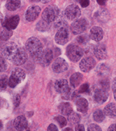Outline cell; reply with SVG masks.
Listing matches in <instances>:
<instances>
[{
  "label": "cell",
  "instance_id": "cell-1",
  "mask_svg": "<svg viewBox=\"0 0 116 131\" xmlns=\"http://www.w3.org/2000/svg\"><path fill=\"white\" fill-rule=\"evenodd\" d=\"M25 48L34 60L40 61L43 56V49L42 43L38 38L36 37L29 38L26 42Z\"/></svg>",
  "mask_w": 116,
  "mask_h": 131
},
{
  "label": "cell",
  "instance_id": "cell-2",
  "mask_svg": "<svg viewBox=\"0 0 116 131\" xmlns=\"http://www.w3.org/2000/svg\"><path fill=\"white\" fill-rule=\"evenodd\" d=\"M109 82L106 80H102L94 87L93 91V98L96 103L102 104L105 103L109 98Z\"/></svg>",
  "mask_w": 116,
  "mask_h": 131
},
{
  "label": "cell",
  "instance_id": "cell-3",
  "mask_svg": "<svg viewBox=\"0 0 116 131\" xmlns=\"http://www.w3.org/2000/svg\"><path fill=\"white\" fill-rule=\"evenodd\" d=\"M55 89L64 100H69L71 97V90L69 86L68 81L64 79L58 80L55 83Z\"/></svg>",
  "mask_w": 116,
  "mask_h": 131
},
{
  "label": "cell",
  "instance_id": "cell-4",
  "mask_svg": "<svg viewBox=\"0 0 116 131\" xmlns=\"http://www.w3.org/2000/svg\"><path fill=\"white\" fill-rule=\"evenodd\" d=\"M26 74L22 68H15L11 73L10 78H8V85L11 88H15L16 86L21 83L25 79Z\"/></svg>",
  "mask_w": 116,
  "mask_h": 131
},
{
  "label": "cell",
  "instance_id": "cell-5",
  "mask_svg": "<svg viewBox=\"0 0 116 131\" xmlns=\"http://www.w3.org/2000/svg\"><path fill=\"white\" fill-rule=\"evenodd\" d=\"M60 14V10L57 6H48L44 9L42 13V19L48 23H53L58 18Z\"/></svg>",
  "mask_w": 116,
  "mask_h": 131
},
{
  "label": "cell",
  "instance_id": "cell-6",
  "mask_svg": "<svg viewBox=\"0 0 116 131\" xmlns=\"http://www.w3.org/2000/svg\"><path fill=\"white\" fill-rule=\"evenodd\" d=\"M83 50L78 46L71 44L66 48V55L73 62H77L83 55Z\"/></svg>",
  "mask_w": 116,
  "mask_h": 131
},
{
  "label": "cell",
  "instance_id": "cell-7",
  "mask_svg": "<svg viewBox=\"0 0 116 131\" xmlns=\"http://www.w3.org/2000/svg\"><path fill=\"white\" fill-rule=\"evenodd\" d=\"M88 21L85 18H80L75 20L71 25V31L73 34L78 35L83 33L88 27Z\"/></svg>",
  "mask_w": 116,
  "mask_h": 131
},
{
  "label": "cell",
  "instance_id": "cell-8",
  "mask_svg": "<svg viewBox=\"0 0 116 131\" xmlns=\"http://www.w3.org/2000/svg\"><path fill=\"white\" fill-rule=\"evenodd\" d=\"M18 47L17 44L13 42H9L6 44L2 48V54L8 60L12 61L18 52Z\"/></svg>",
  "mask_w": 116,
  "mask_h": 131
},
{
  "label": "cell",
  "instance_id": "cell-9",
  "mask_svg": "<svg viewBox=\"0 0 116 131\" xmlns=\"http://www.w3.org/2000/svg\"><path fill=\"white\" fill-rule=\"evenodd\" d=\"M69 39V31L67 27H62L59 29L55 36L56 43L63 46L68 42Z\"/></svg>",
  "mask_w": 116,
  "mask_h": 131
},
{
  "label": "cell",
  "instance_id": "cell-10",
  "mask_svg": "<svg viewBox=\"0 0 116 131\" xmlns=\"http://www.w3.org/2000/svg\"><path fill=\"white\" fill-rule=\"evenodd\" d=\"M65 15L69 20H76L81 16V11L80 8L76 4H71L65 9Z\"/></svg>",
  "mask_w": 116,
  "mask_h": 131
},
{
  "label": "cell",
  "instance_id": "cell-11",
  "mask_svg": "<svg viewBox=\"0 0 116 131\" xmlns=\"http://www.w3.org/2000/svg\"><path fill=\"white\" fill-rule=\"evenodd\" d=\"M27 59V53L26 50L23 47H19L18 52L11 62L16 66H21L25 63Z\"/></svg>",
  "mask_w": 116,
  "mask_h": 131
},
{
  "label": "cell",
  "instance_id": "cell-12",
  "mask_svg": "<svg viewBox=\"0 0 116 131\" xmlns=\"http://www.w3.org/2000/svg\"><path fill=\"white\" fill-rule=\"evenodd\" d=\"M52 69L56 73H63L68 69V63L65 59L58 57L53 63Z\"/></svg>",
  "mask_w": 116,
  "mask_h": 131
},
{
  "label": "cell",
  "instance_id": "cell-13",
  "mask_svg": "<svg viewBox=\"0 0 116 131\" xmlns=\"http://www.w3.org/2000/svg\"><path fill=\"white\" fill-rule=\"evenodd\" d=\"M96 61L92 57H88L81 60L79 67L81 71L84 73H88L95 66Z\"/></svg>",
  "mask_w": 116,
  "mask_h": 131
},
{
  "label": "cell",
  "instance_id": "cell-14",
  "mask_svg": "<svg viewBox=\"0 0 116 131\" xmlns=\"http://www.w3.org/2000/svg\"><path fill=\"white\" fill-rule=\"evenodd\" d=\"M41 13V8L38 6L33 5L28 8L26 10L25 18L29 22H32L38 18Z\"/></svg>",
  "mask_w": 116,
  "mask_h": 131
},
{
  "label": "cell",
  "instance_id": "cell-15",
  "mask_svg": "<svg viewBox=\"0 0 116 131\" xmlns=\"http://www.w3.org/2000/svg\"><path fill=\"white\" fill-rule=\"evenodd\" d=\"M13 126L17 131H27L28 127L27 120L25 116L20 115L15 118L13 121Z\"/></svg>",
  "mask_w": 116,
  "mask_h": 131
},
{
  "label": "cell",
  "instance_id": "cell-16",
  "mask_svg": "<svg viewBox=\"0 0 116 131\" xmlns=\"http://www.w3.org/2000/svg\"><path fill=\"white\" fill-rule=\"evenodd\" d=\"M93 53L95 57L97 58L99 60H103L106 59L107 57V48L104 44L100 43L96 45L93 50Z\"/></svg>",
  "mask_w": 116,
  "mask_h": 131
},
{
  "label": "cell",
  "instance_id": "cell-17",
  "mask_svg": "<svg viewBox=\"0 0 116 131\" xmlns=\"http://www.w3.org/2000/svg\"><path fill=\"white\" fill-rule=\"evenodd\" d=\"M20 22L19 15H16L8 18L3 23V27H5L9 30H13L17 27Z\"/></svg>",
  "mask_w": 116,
  "mask_h": 131
},
{
  "label": "cell",
  "instance_id": "cell-18",
  "mask_svg": "<svg viewBox=\"0 0 116 131\" xmlns=\"http://www.w3.org/2000/svg\"><path fill=\"white\" fill-rule=\"evenodd\" d=\"M90 37L92 40L96 42H99L103 37V29L99 27H94L91 29L90 32Z\"/></svg>",
  "mask_w": 116,
  "mask_h": 131
},
{
  "label": "cell",
  "instance_id": "cell-19",
  "mask_svg": "<svg viewBox=\"0 0 116 131\" xmlns=\"http://www.w3.org/2000/svg\"><path fill=\"white\" fill-rule=\"evenodd\" d=\"M76 109L81 113H86L88 110V101L84 98H78L76 101Z\"/></svg>",
  "mask_w": 116,
  "mask_h": 131
},
{
  "label": "cell",
  "instance_id": "cell-20",
  "mask_svg": "<svg viewBox=\"0 0 116 131\" xmlns=\"http://www.w3.org/2000/svg\"><path fill=\"white\" fill-rule=\"evenodd\" d=\"M53 58V52L51 49H46L43 51V54L41 59L40 61V63L44 66H47L52 62Z\"/></svg>",
  "mask_w": 116,
  "mask_h": 131
},
{
  "label": "cell",
  "instance_id": "cell-21",
  "mask_svg": "<svg viewBox=\"0 0 116 131\" xmlns=\"http://www.w3.org/2000/svg\"><path fill=\"white\" fill-rule=\"evenodd\" d=\"M103 113L109 118H114L116 117V105L113 103L108 104L103 109Z\"/></svg>",
  "mask_w": 116,
  "mask_h": 131
},
{
  "label": "cell",
  "instance_id": "cell-22",
  "mask_svg": "<svg viewBox=\"0 0 116 131\" xmlns=\"http://www.w3.org/2000/svg\"><path fill=\"white\" fill-rule=\"evenodd\" d=\"M58 110L62 114L69 116L73 112V107L69 103H61L58 106Z\"/></svg>",
  "mask_w": 116,
  "mask_h": 131
},
{
  "label": "cell",
  "instance_id": "cell-23",
  "mask_svg": "<svg viewBox=\"0 0 116 131\" xmlns=\"http://www.w3.org/2000/svg\"><path fill=\"white\" fill-rule=\"evenodd\" d=\"M83 80V76L81 73H75L70 78V84L73 87L76 88L81 84Z\"/></svg>",
  "mask_w": 116,
  "mask_h": 131
},
{
  "label": "cell",
  "instance_id": "cell-24",
  "mask_svg": "<svg viewBox=\"0 0 116 131\" xmlns=\"http://www.w3.org/2000/svg\"><path fill=\"white\" fill-rule=\"evenodd\" d=\"M21 2L20 1L18 0H11V1H8L6 4V8L8 10L11 11H14L18 9L20 6Z\"/></svg>",
  "mask_w": 116,
  "mask_h": 131
},
{
  "label": "cell",
  "instance_id": "cell-25",
  "mask_svg": "<svg viewBox=\"0 0 116 131\" xmlns=\"http://www.w3.org/2000/svg\"><path fill=\"white\" fill-rule=\"evenodd\" d=\"M13 35L12 30H9L5 27H2L0 29V39L2 40H8Z\"/></svg>",
  "mask_w": 116,
  "mask_h": 131
},
{
  "label": "cell",
  "instance_id": "cell-26",
  "mask_svg": "<svg viewBox=\"0 0 116 131\" xmlns=\"http://www.w3.org/2000/svg\"><path fill=\"white\" fill-rule=\"evenodd\" d=\"M93 118L97 123H101L105 119V114L101 110H96L94 112Z\"/></svg>",
  "mask_w": 116,
  "mask_h": 131
},
{
  "label": "cell",
  "instance_id": "cell-27",
  "mask_svg": "<svg viewBox=\"0 0 116 131\" xmlns=\"http://www.w3.org/2000/svg\"><path fill=\"white\" fill-rule=\"evenodd\" d=\"M36 29L38 31H47L50 28V25L49 23H46L44 20H40L37 25H36Z\"/></svg>",
  "mask_w": 116,
  "mask_h": 131
},
{
  "label": "cell",
  "instance_id": "cell-28",
  "mask_svg": "<svg viewBox=\"0 0 116 131\" xmlns=\"http://www.w3.org/2000/svg\"><path fill=\"white\" fill-rule=\"evenodd\" d=\"M109 69L108 66H106L104 63H101V65L98 66V68L96 69V72L100 76L106 75L109 73Z\"/></svg>",
  "mask_w": 116,
  "mask_h": 131
},
{
  "label": "cell",
  "instance_id": "cell-29",
  "mask_svg": "<svg viewBox=\"0 0 116 131\" xmlns=\"http://www.w3.org/2000/svg\"><path fill=\"white\" fill-rule=\"evenodd\" d=\"M81 116L77 113H71L69 116V121L71 124H78L81 121Z\"/></svg>",
  "mask_w": 116,
  "mask_h": 131
},
{
  "label": "cell",
  "instance_id": "cell-30",
  "mask_svg": "<svg viewBox=\"0 0 116 131\" xmlns=\"http://www.w3.org/2000/svg\"><path fill=\"white\" fill-rule=\"evenodd\" d=\"M8 79L6 75H0V90H4L8 85Z\"/></svg>",
  "mask_w": 116,
  "mask_h": 131
},
{
  "label": "cell",
  "instance_id": "cell-31",
  "mask_svg": "<svg viewBox=\"0 0 116 131\" xmlns=\"http://www.w3.org/2000/svg\"><path fill=\"white\" fill-rule=\"evenodd\" d=\"M55 120L59 124V125H60L61 128H63L65 126H66L67 121H66V119L63 116H61V115L56 116L55 117Z\"/></svg>",
  "mask_w": 116,
  "mask_h": 131
},
{
  "label": "cell",
  "instance_id": "cell-32",
  "mask_svg": "<svg viewBox=\"0 0 116 131\" xmlns=\"http://www.w3.org/2000/svg\"><path fill=\"white\" fill-rule=\"evenodd\" d=\"M89 37L88 36L87 34H83V35H81L77 37L76 40L79 44L81 45H85L89 41Z\"/></svg>",
  "mask_w": 116,
  "mask_h": 131
},
{
  "label": "cell",
  "instance_id": "cell-33",
  "mask_svg": "<svg viewBox=\"0 0 116 131\" xmlns=\"http://www.w3.org/2000/svg\"><path fill=\"white\" fill-rule=\"evenodd\" d=\"M7 68V63L5 59L0 57V73L5 71Z\"/></svg>",
  "mask_w": 116,
  "mask_h": 131
},
{
  "label": "cell",
  "instance_id": "cell-34",
  "mask_svg": "<svg viewBox=\"0 0 116 131\" xmlns=\"http://www.w3.org/2000/svg\"><path fill=\"white\" fill-rule=\"evenodd\" d=\"M55 27L58 28V29L62 27H67V23L66 22L65 20L60 19V20H57L55 24Z\"/></svg>",
  "mask_w": 116,
  "mask_h": 131
},
{
  "label": "cell",
  "instance_id": "cell-35",
  "mask_svg": "<svg viewBox=\"0 0 116 131\" xmlns=\"http://www.w3.org/2000/svg\"><path fill=\"white\" fill-rule=\"evenodd\" d=\"M88 131H102L101 128L96 124H90L88 127Z\"/></svg>",
  "mask_w": 116,
  "mask_h": 131
},
{
  "label": "cell",
  "instance_id": "cell-36",
  "mask_svg": "<svg viewBox=\"0 0 116 131\" xmlns=\"http://www.w3.org/2000/svg\"><path fill=\"white\" fill-rule=\"evenodd\" d=\"M89 89H90V85H89V84L85 83L81 86V87L79 89V93H86V92L89 91Z\"/></svg>",
  "mask_w": 116,
  "mask_h": 131
},
{
  "label": "cell",
  "instance_id": "cell-37",
  "mask_svg": "<svg viewBox=\"0 0 116 131\" xmlns=\"http://www.w3.org/2000/svg\"><path fill=\"white\" fill-rule=\"evenodd\" d=\"M102 14H103V10H101L100 12H99L98 14H96V15H97V16L99 17V20H101V21H103V20H104V19H106L109 13H107L106 11H105L104 13H103V15H102Z\"/></svg>",
  "mask_w": 116,
  "mask_h": 131
},
{
  "label": "cell",
  "instance_id": "cell-38",
  "mask_svg": "<svg viewBox=\"0 0 116 131\" xmlns=\"http://www.w3.org/2000/svg\"><path fill=\"white\" fill-rule=\"evenodd\" d=\"M111 87H112V91H113V93L114 98L116 101V78H115L112 81Z\"/></svg>",
  "mask_w": 116,
  "mask_h": 131
},
{
  "label": "cell",
  "instance_id": "cell-39",
  "mask_svg": "<svg viewBox=\"0 0 116 131\" xmlns=\"http://www.w3.org/2000/svg\"><path fill=\"white\" fill-rule=\"evenodd\" d=\"M20 103V96L17 94L16 96H15V98H14V100H13V103H14V105H15V107H17L19 106Z\"/></svg>",
  "mask_w": 116,
  "mask_h": 131
},
{
  "label": "cell",
  "instance_id": "cell-40",
  "mask_svg": "<svg viewBox=\"0 0 116 131\" xmlns=\"http://www.w3.org/2000/svg\"><path fill=\"white\" fill-rule=\"evenodd\" d=\"M80 4H81V6L82 7L85 8L88 6L89 4H90V1H88V0H81V1H80Z\"/></svg>",
  "mask_w": 116,
  "mask_h": 131
},
{
  "label": "cell",
  "instance_id": "cell-41",
  "mask_svg": "<svg viewBox=\"0 0 116 131\" xmlns=\"http://www.w3.org/2000/svg\"><path fill=\"white\" fill-rule=\"evenodd\" d=\"M47 131H58V128L55 125L50 124V126L48 127V130Z\"/></svg>",
  "mask_w": 116,
  "mask_h": 131
},
{
  "label": "cell",
  "instance_id": "cell-42",
  "mask_svg": "<svg viewBox=\"0 0 116 131\" xmlns=\"http://www.w3.org/2000/svg\"><path fill=\"white\" fill-rule=\"evenodd\" d=\"M76 131H85V127L83 124H78L76 126Z\"/></svg>",
  "mask_w": 116,
  "mask_h": 131
},
{
  "label": "cell",
  "instance_id": "cell-43",
  "mask_svg": "<svg viewBox=\"0 0 116 131\" xmlns=\"http://www.w3.org/2000/svg\"><path fill=\"white\" fill-rule=\"evenodd\" d=\"M108 131H116V124L111 125L108 129Z\"/></svg>",
  "mask_w": 116,
  "mask_h": 131
},
{
  "label": "cell",
  "instance_id": "cell-44",
  "mask_svg": "<svg viewBox=\"0 0 116 131\" xmlns=\"http://www.w3.org/2000/svg\"><path fill=\"white\" fill-rule=\"evenodd\" d=\"M96 2L99 5H105V4L106 3V1H101V0H97Z\"/></svg>",
  "mask_w": 116,
  "mask_h": 131
},
{
  "label": "cell",
  "instance_id": "cell-45",
  "mask_svg": "<svg viewBox=\"0 0 116 131\" xmlns=\"http://www.w3.org/2000/svg\"><path fill=\"white\" fill-rule=\"evenodd\" d=\"M3 18H4V17H3V14L0 12V23H2L3 21Z\"/></svg>",
  "mask_w": 116,
  "mask_h": 131
},
{
  "label": "cell",
  "instance_id": "cell-46",
  "mask_svg": "<svg viewBox=\"0 0 116 131\" xmlns=\"http://www.w3.org/2000/svg\"><path fill=\"white\" fill-rule=\"evenodd\" d=\"M63 131H73V130L71 128H66Z\"/></svg>",
  "mask_w": 116,
  "mask_h": 131
},
{
  "label": "cell",
  "instance_id": "cell-47",
  "mask_svg": "<svg viewBox=\"0 0 116 131\" xmlns=\"http://www.w3.org/2000/svg\"><path fill=\"white\" fill-rule=\"evenodd\" d=\"M2 128H3V124H2V122L0 121V130H1Z\"/></svg>",
  "mask_w": 116,
  "mask_h": 131
},
{
  "label": "cell",
  "instance_id": "cell-48",
  "mask_svg": "<svg viewBox=\"0 0 116 131\" xmlns=\"http://www.w3.org/2000/svg\"><path fill=\"white\" fill-rule=\"evenodd\" d=\"M1 105H2V101H1V99H0V107H1Z\"/></svg>",
  "mask_w": 116,
  "mask_h": 131
},
{
  "label": "cell",
  "instance_id": "cell-49",
  "mask_svg": "<svg viewBox=\"0 0 116 131\" xmlns=\"http://www.w3.org/2000/svg\"><path fill=\"white\" fill-rule=\"evenodd\" d=\"M27 131H28V130H27Z\"/></svg>",
  "mask_w": 116,
  "mask_h": 131
}]
</instances>
